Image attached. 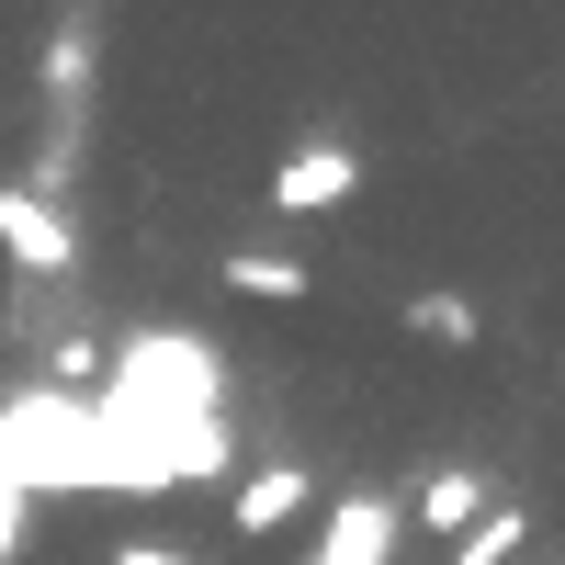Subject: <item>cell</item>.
Here are the masks:
<instances>
[{
  "instance_id": "obj_1",
  "label": "cell",
  "mask_w": 565,
  "mask_h": 565,
  "mask_svg": "<svg viewBox=\"0 0 565 565\" xmlns=\"http://www.w3.org/2000/svg\"><path fill=\"white\" fill-rule=\"evenodd\" d=\"M351 193H362V148H351V136H306V148L271 170V215H328Z\"/></svg>"
},
{
  "instance_id": "obj_2",
  "label": "cell",
  "mask_w": 565,
  "mask_h": 565,
  "mask_svg": "<svg viewBox=\"0 0 565 565\" xmlns=\"http://www.w3.org/2000/svg\"><path fill=\"white\" fill-rule=\"evenodd\" d=\"M0 249H12L34 282H57V271H79V226L45 204V193H23V181H0Z\"/></svg>"
},
{
  "instance_id": "obj_3",
  "label": "cell",
  "mask_w": 565,
  "mask_h": 565,
  "mask_svg": "<svg viewBox=\"0 0 565 565\" xmlns=\"http://www.w3.org/2000/svg\"><path fill=\"white\" fill-rule=\"evenodd\" d=\"M396 498L385 487H362V498H340V509H328V532H317V554L306 565H396Z\"/></svg>"
},
{
  "instance_id": "obj_4",
  "label": "cell",
  "mask_w": 565,
  "mask_h": 565,
  "mask_svg": "<svg viewBox=\"0 0 565 565\" xmlns=\"http://www.w3.org/2000/svg\"><path fill=\"white\" fill-rule=\"evenodd\" d=\"M487 509H498V487L476 476V463H441V476H430V487H418V498L396 509V521H418V532H441V543H463V532H476V521H487Z\"/></svg>"
},
{
  "instance_id": "obj_5",
  "label": "cell",
  "mask_w": 565,
  "mask_h": 565,
  "mask_svg": "<svg viewBox=\"0 0 565 565\" xmlns=\"http://www.w3.org/2000/svg\"><path fill=\"white\" fill-rule=\"evenodd\" d=\"M306 509H317V476H306V463H260V476L238 487V509H226V521H238L249 543H271L282 521H306Z\"/></svg>"
},
{
  "instance_id": "obj_6",
  "label": "cell",
  "mask_w": 565,
  "mask_h": 565,
  "mask_svg": "<svg viewBox=\"0 0 565 565\" xmlns=\"http://www.w3.org/2000/svg\"><path fill=\"white\" fill-rule=\"evenodd\" d=\"M407 340H430V351H476V340H487V306L452 295V282H430V295H407Z\"/></svg>"
},
{
  "instance_id": "obj_7",
  "label": "cell",
  "mask_w": 565,
  "mask_h": 565,
  "mask_svg": "<svg viewBox=\"0 0 565 565\" xmlns=\"http://www.w3.org/2000/svg\"><path fill=\"white\" fill-rule=\"evenodd\" d=\"M306 260L295 249H226V295H260V306H306Z\"/></svg>"
},
{
  "instance_id": "obj_8",
  "label": "cell",
  "mask_w": 565,
  "mask_h": 565,
  "mask_svg": "<svg viewBox=\"0 0 565 565\" xmlns=\"http://www.w3.org/2000/svg\"><path fill=\"white\" fill-rule=\"evenodd\" d=\"M521 543H532V509H521V498H498L487 521L452 543V565H521Z\"/></svg>"
},
{
  "instance_id": "obj_9",
  "label": "cell",
  "mask_w": 565,
  "mask_h": 565,
  "mask_svg": "<svg viewBox=\"0 0 565 565\" xmlns=\"http://www.w3.org/2000/svg\"><path fill=\"white\" fill-rule=\"evenodd\" d=\"M103 565H204V554H181V543H159V532H136V543H114Z\"/></svg>"
},
{
  "instance_id": "obj_10",
  "label": "cell",
  "mask_w": 565,
  "mask_h": 565,
  "mask_svg": "<svg viewBox=\"0 0 565 565\" xmlns=\"http://www.w3.org/2000/svg\"><path fill=\"white\" fill-rule=\"evenodd\" d=\"M12 543H23V476L0 463V565H12Z\"/></svg>"
}]
</instances>
